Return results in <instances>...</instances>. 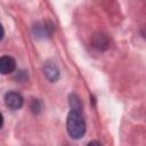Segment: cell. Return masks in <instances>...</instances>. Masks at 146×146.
<instances>
[{"label": "cell", "mask_w": 146, "mask_h": 146, "mask_svg": "<svg viewBox=\"0 0 146 146\" xmlns=\"http://www.w3.org/2000/svg\"><path fill=\"white\" fill-rule=\"evenodd\" d=\"M66 129L68 135L73 139H80L81 137H83L86 132V122L81 112L73 110L70 111L66 121Z\"/></svg>", "instance_id": "obj_1"}, {"label": "cell", "mask_w": 146, "mask_h": 146, "mask_svg": "<svg viewBox=\"0 0 146 146\" xmlns=\"http://www.w3.org/2000/svg\"><path fill=\"white\" fill-rule=\"evenodd\" d=\"M5 104L8 108L16 111L19 110L24 104L23 96L17 91H8L5 95Z\"/></svg>", "instance_id": "obj_2"}, {"label": "cell", "mask_w": 146, "mask_h": 146, "mask_svg": "<svg viewBox=\"0 0 146 146\" xmlns=\"http://www.w3.org/2000/svg\"><path fill=\"white\" fill-rule=\"evenodd\" d=\"M54 31V25L50 22H43L38 23L33 27V34L35 38H42V36H50Z\"/></svg>", "instance_id": "obj_3"}, {"label": "cell", "mask_w": 146, "mask_h": 146, "mask_svg": "<svg viewBox=\"0 0 146 146\" xmlns=\"http://www.w3.org/2000/svg\"><path fill=\"white\" fill-rule=\"evenodd\" d=\"M91 44L95 49H97L99 51H104L108 48L110 41H108V38L104 33H96L91 38Z\"/></svg>", "instance_id": "obj_4"}, {"label": "cell", "mask_w": 146, "mask_h": 146, "mask_svg": "<svg viewBox=\"0 0 146 146\" xmlns=\"http://www.w3.org/2000/svg\"><path fill=\"white\" fill-rule=\"evenodd\" d=\"M43 73L50 82H56L59 79V70L52 62H47L43 65Z\"/></svg>", "instance_id": "obj_5"}, {"label": "cell", "mask_w": 146, "mask_h": 146, "mask_svg": "<svg viewBox=\"0 0 146 146\" xmlns=\"http://www.w3.org/2000/svg\"><path fill=\"white\" fill-rule=\"evenodd\" d=\"M16 68V62L10 56H2L0 58V72L1 74L6 75L14 72Z\"/></svg>", "instance_id": "obj_6"}, {"label": "cell", "mask_w": 146, "mask_h": 146, "mask_svg": "<svg viewBox=\"0 0 146 146\" xmlns=\"http://www.w3.org/2000/svg\"><path fill=\"white\" fill-rule=\"evenodd\" d=\"M68 103H70L71 110H73V111H79V112L82 111V103H81V100H80V98H79L78 95L71 94L70 97H68Z\"/></svg>", "instance_id": "obj_7"}, {"label": "cell", "mask_w": 146, "mask_h": 146, "mask_svg": "<svg viewBox=\"0 0 146 146\" xmlns=\"http://www.w3.org/2000/svg\"><path fill=\"white\" fill-rule=\"evenodd\" d=\"M30 107H31V110H32L33 113L38 114V113H40L41 110H42V103H41L39 99H32Z\"/></svg>", "instance_id": "obj_8"}, {"label": "cell", "mask_w": 146, "mask_h": 146, "mask_svg": "<svg viewBox=\"0 0 146 146\" xmlns=\"http://www.w3.org/2000/svg\"><path fill=\"white\" fill-rule=\"evenodd\" d=\"M88 146H102L97 140H92V141H90L89 144H88Z\"/></svg>", "instance_id": "obj_9"}]
</instances>
